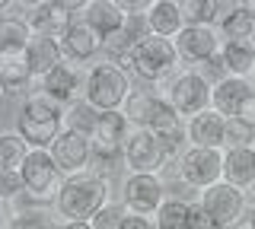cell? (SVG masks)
Segmentation results:
<instances>
[{
    "instance_id": "cell-1",
    "label": "cell",
    "mask_w": 255,
    "mask_h": 229,
    "mask_svg": "<svg viewBox=\"0 0 255 229\" xmlns=\"http://www.w3.org/2000/svg\"><path fill=\"white\" fill-rule=\"evenodd\" d=\"M122 115L128 118L131 128H143V131L156 134V137L169 147V153L179 159V144H182V137H188V128L182 124V118L172 112V105L159 96V92L134 89L125 102Z\"/></svg>"
},
{
    "instance_id": "cell-2",
    "label": "cell",
    "mask_w": 255,
    "mask_h": 229,
    "mask_svg": "<svg viewBox=\"0 0 255 229\" xmlns=\"http://www.w3.org/2000/svg\"><path fill=\"white\" fill-rule=\"evenodd\" d=\"M109 204V178L83 172V175L64 178L54 207L64 217V223H90V220Z\"/></svg>"
},
{
    "instance_id": "cell-3",
    "label": "cell",
    "mask_w": 255,
    "mask_h": 229,
    "mask_svg": "<svg viewBox=\"0 0 255 229\" xmlns=\"http://www.w3.org/2000/svg\"><path fill=\"white\" fill-rule=\"evenodd\" d=\"M61 131H64V105L51 102L42 92H32L16 112V134L29 144V150H51Z\"/></svg>"
},
{
    "instance_id": "cell-4",
    "label": "cell",
    "mask_w": 255,
    "mask_h": 229,
    "mask_svg": "<svg viewBox=\"0 0 255 229\" xmlns=\"http://www.w3.org/2000/svg\"><path fill=\"white\" fill-rule=\"evenodd\" d=\"M131 92H134L131 76H128V70L122 64L102 61V64H93L86 70L83 102L96 112H122Z\"/></svg>"
},
{
    "instance_id": "cell-5",
    "label": "cell",
    "mask_w": 255,
    "mask_h": 229,
    "mask_svg": "<svg viewBox=\"0 0 255 229\" xmlns=\"http://www.w3.org/2000/svg\"><path fill=\"white\" fill-rule=\"evenodd\" d=\"M122 64L128 74L140 76L143 83H166L169 76L179 74V54H175V45L169 38L147 35Z\"/></svg>"
},
{
    "instance_id": "cell-6",
    "label": "cell",
    "mask_w": 255,
    "mask_h": 229,
    "mask_svg": "<svg viewBox=\"0 0 255 229\" xmlns=\"http://www.w3.org/2000/svg\"><path fill=\"white\" fill-rule=\"evenodd\" d=\"M131 134V124L122 112H99L93 131H90V147H93V162L96 175H102V169L112 172L118 162H125V140Z\"/></svg>"
},
{
    "instance_id": "cell-7",
    "label": "cell",
    "mask_w": 255,
    "mask_h": 229,
    "mask_svg": "<svg viewBox=\"0 0 255 229\" xmlns=\"http://www.w3.org/2000/svg\"><path fill=\"white\" fill-rule=\"evenodd\" d=\"M211 89L214 86L204 80L198 70H179L175 76H169V80L163 83V96L166 102L172 105V112L182 118V121H191L195 115H201L211 108Z\"/></svg>"
},
{
    "instance_id": "cell-8",
    "label": "cell",
    "mask_w": 255,
    "mask_h": 229,
    "mask_svg": "<svg viewBox=\"0 0 255 229\" xmlns=\"http://www.w3.org/2000/svg\"><path fill=\"white\" fill-rule=\"evenodd\" d=\"M169 159H175V156L156 134L143 128H131L125 140V165L131 169V175H159Z\"/></svg>"
},
{
    "instance_id": "cell-9",
    "label": "cell",
    "mask_w": 255,
    "mask_h": 229,
    "mask_svg": "<svg viewBox=\"0 0 255 229\" xmlns=\"http://www.w3.org/2000/svg\"><path fill=\"white\" fill-rule=\"evenodd\" d=\"M19 175H22V185H26V194L35 204L51 201V197L58 201L64 175H61L58 162H54L51 150H29V156H26V162H22Z\"/></svg>"
},
{
    "instance_id": "cell-10",
    "label": "cell",
    "mask_w": 255,
    "mask_h": 229,
    "mask_svg": "<svg viewBox=\"0 0 255 229\" xmlns=\"http://www.w3.org/2000/svg\"><path fill=\"white\" fill-rule=\"evenodd\" d=\"M86 3H90V0H42V3L32 6L29 26H32L35 35L61 38L77 19H83Z\"/></svg>"
},
{
    "instance_id": "cell-11",
    "label": "cell",
    "mask_w": 255,
    "mask_h": 229,
    "mask_svg": "<svg viewBox=\"0 0 255 229\" xmlns=\"http://www.w3.org/2000/svg\"><path fill=\"white\" fill-rule=\"evenodd\" d=\"M175 165H179V178L185 181V185L198 188V191H204V188L223 181V150L188 147V150L179 153Z\"/></svg>"
},
{
    "instance_id": "cell-12",
    "label": "cell",
    "mask_w": 255,
    "mask_h": 229,
    "mask_svg": "<svg viewBox=\"0 0 255 229\" xmlns=\"http://www.w3.org/2000/svg\"><path fill=\"white\" fill-rule=\"evenodd\" d=\"M198 204L214 220L217 229H236L239 220H246V194L239 188L227 185V181H217V185L204 188Z\"/></svg>"
},
{
    "instance_id": "cell-13",
    "label": "cell",
    "mask_w": 255,
    "mask_h": 229,
    "mask_svg": "<svg viewBox=\"0 0 255 229\" xmlns=\"http://www.w3.org/2000/svg\"><path fill=\"white\" fill-rule=\"evenodd\" d=\"M172 45H175L179 61H185L191 67H201L204 61H211V58L220 54L223 38H220V32L214 26H185L172 38Z\"/></svg>"
},
{
    "instance_id": "cell-14",
    "label": "cell",
    "mask_w": 255,
    "mask_h": 229,
    "mask_svg": "<svg viewBox=\"0 0 255 229\" xmlns=\"http://www.w3.org/2000/svg\"><path fill=\"white\" fill-rule=\"evenodd\" d=\"M125 210L137 213V217H156V210L166 201V181L159 175H128L125 188Z\"/></svg>"
},
{
    "instance_id": "cell-15",
    "label": "cell",
    "mask_w": 255,
    "mask_h": 229,
    "mask_svg": "<svg viewBox=\"0 0 255 229\" xmlns=\"http://www.w3.org/2000/svg\"><path fill=\"white\" fill-rule=\"evenodd\" d=\"M86 86V74L80 70V64H67L64 61L61 67H54L51 74H45L42 80H35V92H42V96H48L51 102H58V105H74V102H80L77 96L83 92Z\"/></svg>"
},
{
    "instance_id": "cell-16",
    "label": "cell",
    "mask_w": 255,
    "mask_h": 229,
    "mask_svg": "<svg viewBox=\"0 0 255 229\" xmlns=\"http://www.w3.org/2000/svg\"><path fill=\"white\" fill-rule=\"evenodd\" d=\"M51 156H54V162H58L64 178L83 175V172H90V162H93L90 137L80 134V131H61V137L51 147Z\"/></svg>"
},
{
    "instance_id": "cell-17",
    "label": "cell",
    "mask_w": 255,
    "mask_h": 229,
    "mask_svg": "<svg viewBox=\"0 0 255 229\" xmlns=\"http://www.w3.org/2000/svg\"><path fill=\"white\" fill-rule=\"evenodd\" d=\"M106 38H102L96 29L90 26L86 19H77L67 32L61 35V48H64V58H70L74 64H83V61H93L96 54L102 51Z\"/></svg>"
},
{
    "instance_id": "cell-18",
    "label": "cell",
    "mask_w": 255,
    "mask_h": 229,
    "mask_svg": "<svg viewBox=\"0 0 255 229\" xmlns=\"http://www.w3.org/2000/svg\"><path fill=\"white\" fill-rule=\"evenodd\" d=\"M188 140L191 147H204V150H227V118L217 115L214 108L195 115L188 121Z\"/></svg>"
},
{
    "instance_id": "cell-19",
    "label": "cell",
    "mask_w": 255,
    "mask_h": 229,
    "mask_svg": "<svg viewBox=\"0 0 255 229\" xmlns=\"http://www.w3.org/2000/svg\"><path fill=\"white\" fill-rule=\"evenodd\" d=\"M223 181L239 188H255V150L252 147H227L223 150Z\"/></svg>"
},
{
    "instance_id": "cell-20",
    "label": "cell",
    "mask_w": 255,
    "mask_h": 229,
    "mask_svg": "<svg viewBox=\"0 0 255 229\" xmlns=\"http://www.w3.org/2000/svg\"><path fill=\"white\" fill-rule=\"evenodd\" d=\"M255 89L249 80H239V76H227V80H220L217 86L211 89V108L217 115H223L227 121H233L239 115V105L246 102V96Z\"/></svg>"
},
{
    "instance_id": "cell-21",
    "label": "cell",
    "mask_w": 255,
    "mask_h": 229,
    "mask_svg": "<svg viewBox=\"0 0 255 229\" xmlns=\"http://www.w3.org/2000/svg\"><path fill=\"white\" fill-rule=\"evenodd\" d=\"M29 67H32V80H42L45 74H51L54 67L64 64V48H61V38L51 35H35L26 48Z\"/></svg>"
},
{
    "instance_id": "cell-22",
    "label": "cell",
    "mask_w": 255,
    "mask_h": 229,
    "mask_svg": "<svg viewBox=\"0 0 255 229\" xmlns=\"http://www.w3.org/2000/svg\"><path fill=\"white\" fill-rule=\"evenodd\" d=\"M147 29L150 35L156 38H172L185 29V19H182V10L175 0H153V10L147 13Z\"/></svg>"
},
{
    "instance_id": "cell-23",
    "label": "cell",
    "mask_w": 255,
    "mask_h": 229,
    "mask_svg": "<svg viewBox=\"0 0 255 229\" xmlns=\"http://www.w3.org/2000/svg\"><path fill=\"white\" fill-rule=\"evenodd\" d=\"M220 13V38L223 42H255V16L246 10V3H230Z\"/></svg>"
},
{
    "instance_id": "cell-24",
    "label": "cell",
    "mask_w": 255,
    "mask_h": 229,
    "mask_svg": "<svg viewBox=\"0 0 255 229\" xmlns=\"http://www.w3.org/2000/svg\"><path fill=\"white\" fill-rule=\"evenodd\" d=\"M83 19L90 22V26H93L102 38L115 35L118 29H125V22H128V19H125V13L118 10L115 0H90V3H86Z\"/></svg>"
},
{
    "instance_id": "cell-25",
    "label": "cell",
    "mask_w": 255,
    "mask_h": 229,
    "mask_svg": "<svg viewBox=\"0 0 255 229\" xmlns=\"http://www.w3.org/2000/svg\"><path fill=\"white\" fill-rule=\"evenodd\" d=\"M220 58L230 76H239V80L255 76V42H223Z\"/></svg>"
},
{
    "instance_id": "cell-26",
    "label": "cell",
    "mask_w": 255,
    "mask_h": 229,
    "mask_svg": "<svg viewBox=\"0 0 255 229\" xmlns=\"http://www.w3.org/2000/svg\"><path fill=\"white\" fill-rule=\"evenodd\" d=\"M35 38L29 19L0 16V54H26L29 42Z\"/></svg>"
},
{
    "instance_id": "cell-27",
    "label": "cell",
    "mask_w": 255,
    "mask_h": 229,
    "mask_svg": "<svg viewBox=\"0 0 255 229\" xmlns=\"http://www.w3.org/2000/svg\"><path fill=\"white\" fill-rule=\"evenodd\" d=\"M0 80H3L6 92H16L32 83V67L26 54H0Z\"/></svg>"
},
{
    "instance_id": "cell-28",
    "label": "cell",
    "mask_w": 255,
    "mask_h": 229,
    "mask_svg": "<svg viewBox=\"0 0 255 229\" xmlns=\"http://www.w3.org/2000/svg\"><path fill=\"white\" fill-rule=\"evenodd\" d=\"M156 229H191V204L179 201V197H166L163 207L153 217Z\"/></svg>"
},
{
    "instance_id": "cell-29",
    "label": "cell",
    "mask_w": 255,
    "mask_h": 229,
    "mask_svg": "<svg viewBox=\"0 0 255 229\" xmlns=\"http://www.w3.org/2000/svg\"><path fill=\"white\" fill-rule=\"evenodd\" d=\"M29 156V144L19 134H0V172H19Z\"/></svg>"
},
{
    "instance_id": "cell-30",
    "label": "cell",
    "mask_w": 255,
    "mask_h": 229,
    "mask_svg": "<svg viewBox=\"0 0 255 229\" xmlns=\"http://www.w3.org/2000/svg\"><path fill=\"white\" fill-rule=\"evenodd\" d=\"M179 10L185 26H214V19L220 16L217 0H179Z\"/></svg>"
},
{
    "instance_id": "cell-31",
    "label": "cell",
    "mask_w": 255,
    "mask_h": 229,
    "mask_svg": "<svg viewBox=\"0 0 255 229\" xmlns=\"http://www.w3.org/2000/svg\"><path fill=\"white\" fill-rule=\"evenodd\" d=\"M96 118H99V112L90 108L83 99H80V102H74V105L64 108V131H80V134H86V137H90Z\"/></svg>"
},
{
    "instance_id": "cell-32",
    "label": "cell",
    "mask_w": 255,
    "mask_h": 229,
    "mask_svg": "<svg viewBox=\"0 0 255 229\" xmlns=\"http://www.w3.org/2000/svg\"><path fill=\"white\" fill-rule=\"evenodd\" d=\"M125 217H128V210H125V204H106L96 217L90 220V226L93 229H122V223H125Z\"/></svg>"
},
{
    "instance_id": "cell-33",
    "label": "cell",
    "mask_w": 255,
    "mask_h": 229,
    "mask_svg": "<svg viewBox=\"0 0 255 229\" xmlns=\"http://www.w3.org/2000/svg\"><path fill=\"white\" fill-rule=\"evenodd\" d=\"M51 217L45 210H22L19 217H10V229H54Z\"/></svg>"
},
{
    "instance_id": "cell-34",
    "label": "cell",
    "mask_w": 255,
    "mask_h": 229,
    "mask_svg": "<svg viewBox=\"0 0 255 229\" xmlns=\"http://www.w3.org/2000/svg\"><path fill=\"white\" fill-rule=\"evenodd\" d=\"M22 194H26V185L19 172H0V204H13Z\"/></svg>"
},
{
    "instance_id": "cell-35",
    "label": "cell",
    "mask_w": 255,
    "mask_h": 229,
    "mask_svg": "<svg viewBox=\"0 0 255 229\" xmlns=\"http://www.w3.org/2000/svg\"><path fill=\"white\" fill-rule=\"evenodd\" d=\"M255 144V131L243 121H227V147H252Z\"/></svg>"
},
{
    "instance_id": "cell-36",
    "label": "cell",
    "mask_w": 255,
    "mask_h": 229,
    "mask_svg": "<svg viewBox=\"0 0 255 229\" xmlns=\"http://www.w3.org/2000/svg\"><path fill=\"white\" fill-rule=\"evenodd\" d=\"M191 70H198V74H201L211 86H217L220 80H227V76H230L227 67H223V58H220V54H217V58H211V61H204L201 67H191Z\"/></svg>"
},
{
    "instance_id": "cell-37",
    "label": "cell",
    "mask_w": 255,
    "mask_h": 229,
    "mask_svg": "<svg viewBox=\"0 0 255 229\" xmlns=\"http://www.w3.org/2000/svg\"><path fill=\"white\" fill-rule=\"evenodd\" d=\"M236 121H243V124H249V128L255 131V89L246 96V102L239 105V115H236Z\"/></svg>"
},
{
    "instance_id": "cell-38",
    "label": "cell",
    "mask_w": 255,
    "mask_h": 229,
    "mask_svg": "<svg viewBox=\"0 0 255 229\" xmlns=\"http://www.w3.org/2000/svg\"><path fill=\"white\" fill-rule=\"evenodd\" d=\"M122 229H156V226H153V220H150V217H137V213H128L125 223H122Z\"/></svg>"
},
{
    "instance_id": "cell-39",
    "label": "cell",
    "mask_w": 255,
    "mask_h": 229,
    "mask_svg": "<svg viewBox=\"0 0 255 229\" xmlns=\"http://www.w3.org/2000/svg\"><path fill=\"white\" fill-rule=\"evenodd\" d=\"M54 229H93L90 223H58Z\"/></svg>"
},
{
    "instance_id": "cell-40",
    "label": "cell",
    "mask_w": 255,
    "mask_h": 229,
    "mask_svg": "<svg viewBox=\"0 0 255 229\" xmlns=\"http://www.w3.org/2000/svg\"><path fill=\"white\" fill-rule=\"evenodd\" d=\"M246 229H255V207L246 213Z\"/></svg>"
},
{
    "instance_id": "cell-41",
    "label": "cell",
    "mask_w": 255,
    "mask_h": 229,
    "mask_svg": "<svg viewBox=\"0 0 255 229\" xmlns=\"http://www.w3.org/2000/svg\"><path fill=\"white\" fill-rule=\"evenodd\" d=\"M0 229H10V220H6V213L0 210Z\"/></svg>"
},
{
    "instance_id": "cell-42",
    "label": "cell",
    "mask_w": 255,
    "mask_h": 229,
    "mask_svg": "<svg viewBox=\"0 0 255 229\" xmlns=\"http://www.w3.org/2000/svg\"><path fill=\"white\" fill-rule=\"evenodd\" d=\"M6 10H10V3H6V0H0V16H6Z\"/></svg>"
},
{
    "instance_id": "cell-43",
    "label": "cell",
    "mask_w": 255,
    "mask_h": 229,
    "mask_svg": "<svg viewBox=\"0 0 255 229\" xmlns=\"http://www.w3.org/2000/svg\"><path fill=\"white\" fill-rule=\"evenodd\" d=\"M246 10H249L252 16H255V0H249V3H246Z\"/></svg>"
},
{
    "instance_id": "cell-44",
    "label": "cell",
    "mask_w": 255,
    "mask_h": 229,
    "mask_svg": "<svg viewBox=\"0 0 255 229\" xmlns=\"http://www.w3.org/2000/svg\"><path fill=\"white\" fill-rule=\"evenodd\" d=\"M3 92H6V86H3V80H0V96H3Z\"/></svg>"
},
{
    "instance_id": "cell-45",
    "label": "cell",
    "mask_w": 255,
    "mask_h": 229,
    "mask_svg": "<svg viewBox=\"0 0 255 229\" xmlns=\"http://www.w3.org/2000/svg\"><path fill=\"white\" fill-rule=\"evenodd\" d=\"M252 150H255V144H252Z\"/></svg>"
}]
</instances>
